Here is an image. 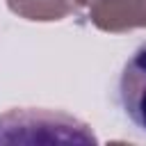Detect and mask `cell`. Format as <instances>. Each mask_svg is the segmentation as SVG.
Instances as JSON below:
<instances>
[{
	"instance_id": "obj_1",
	"label": "cell",
	"mask_w": 146,
	"mask_h": 146,
	"mask_svg": "<svg viewBox=\"0 0 146 146\" xmlns=\"http://www.w3.org/2000/svg\"><path fill=\"white\" fill-rule=\"evenodd\" d=\"M96 144L87 123L64 112L11 110L0 116V144Z\"/></svg>"
},
{
	"instance_id": "obj_2",
	"label": "cell",
	"mask_w": 146,
	"mask_h": 146,
	"mask_svg": "<svg viewBox=\"0 0 146 146\" xmlns=\"http://www.w3.org/2000/svg\"><path fill=\"white\" fill-rule=\"evenodd\" d=\"M119 96L128 119L146 132V43L125 62L119 80Z\"/></svg>"
},
{
	"instance_id": "obj_3",
	"label": "cell",
	"mask_w": 146,
	"mask_h": 146,
	"mask_svg": "<svg viewBox=\"0 0 146 146\" xmlns=\"http://www.w3.org/2000/svg\"><path fill=\"white\" fill-rule=\"evenodd\" d=\"M89 18L103 32L146 27V0H96L89 5Z\"/></svg>"
},
{
	"instance_id": "obj_4",
	"label": "cell",
	"mask_w": 146,
	"mask_h": 146,
	"mask_svg": "<svg viewBox=\"0 0 146 146\" xmlns=\"http://www.w3.org/2000/svg\"><path fill=\"white\" fill-rule=\"evenodd\" d=\"M9 9L27 21H59L75 11V0H7Z\"/></svg>"
},
{
	"instance_id": "obj_5",
	"label": "cell",
	"mask_w": 146,
	"mask_h": 146,
	"mask_svg": "<svg viewBox=\"0 0 146 146\" xmlns=\"http://www.w3.org/2000/svg\"><path fill=\"white\" fill-rule=\"evenodd\" d=\"M75 2H78V5H82V7H89V5H91V2H96V0H75Z\"/></svg>"
}]
</instances>
